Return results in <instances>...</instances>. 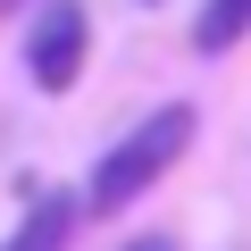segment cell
I'll return each mask as SVG.
<instances>
[{"mask_svg":"<svg viewBox=\"0 0 251 251\" xmlns=\"http://www.w3.org/2000/svg\"><path fill=\"white\" fill-rule=\"evenodd\" d=\"M126 251H176V234H134Z\"/></svg>","mask_w":251,"mask_h":251,"instance_id":"5","label":"cell"},{"mask_svg":"<svg viewBox=\"0 0 251 251\" xmlns=\"http://www.w3.org/2000/svg\"><path fill=\"white\" fill-rule=\"evenodd\" d=\"M17 9H34V0H17Z\"/></svg>","mask_w":251,"mask_h":251,"instance_id":"6","label":"cell"},{"mask_svg":"<svg viewBox=\"0 0 251 251\" xmlns=\"http://www.w3.org/2000/svg\"><path fill=\"white\" fill-rule=\"evenodd\" d=\"M84 50H92V17H84V0H42L34 25H25V75H34V92H75Z\"/></svg>","mask_w":251,"mask_h":251,"instance_id":"2","label":"cell"},{"mask_svg":"<svg viewBox=\"0 0 251 251\" xmlns=\"http://www.w3.org/2000/svg\"><path fill=\"white\" fill-rule=\"evenodd\" d=\"M243 34H251V0H209V9L193 17V42L201 50H234Z\"/></svg>","mask_w":251,"mask_h":251,"instance_id":"4","label":"cell"},{"mask_svg":"<svg viewBox=\"0 0 251 251\" xmlns=\"http://www.w3.org/2000/svg\"><path fill=\"white\" fill-rule=\"evenodd\" d=\"M75 218H84L75 193H42V201L25 209V226L0 243V251H67V243H75Z\"/></svg>","mask_w":251,"mask_h":251,"instance_id":"3","label":"cell"},{"mask_svg":"<svg viewBox=\"0 0 251 251\" xmlns=\"http://www.w3.org/2000/svg\"><path fill=\"white\" fill-rule=\"evenodd\" d=\"M193 134H201V117H193V100H168V109H151L126 143H109L100 151V168H92V184H84V209H126V201H143L184 151H193Z\"/></svg>","mask_w":251,"mask_h":251,"instance_id":"1","label":"cell"}]
</instances>
